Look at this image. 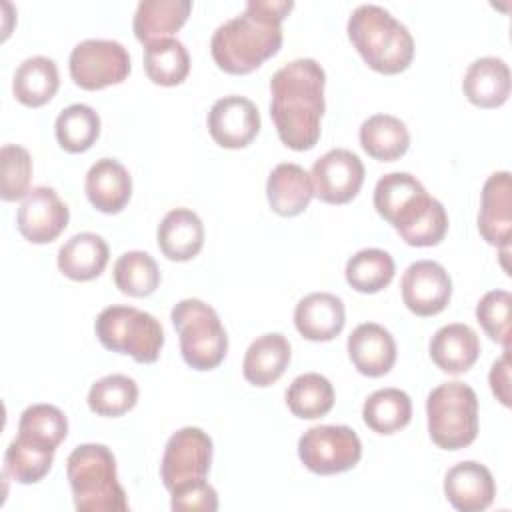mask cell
<instances>
[{"label": "cell", "instance_id": "cell-1", "mask_svg": "<svg viewBox=\"0 0 512 512\" xmlns=\"http://www.w3.org/2000/svg\"><path fill=\"white\" fill-rule=\"evenodd\" d=\"M326 72L314 58H298L270 80V116L276 132L292 150H310L320 138Z\"/></svg>", "mask_w": 512, "mask_h": 512}, {"label": "cell", "instance_id": "cell-2", "mask_svg": "<svg viewBox=\"0 0 512 512\" xmlns=\"http://www.w3.org/2000/svg\"><path fill=\"white\" fill-rule=\"evenodd\" d=\"M294 8L290 0H248L240 16L220 24L210 40V52L220 70L248 74L282 46V20Z\"/></svg>", "mask_w": 512, "mask_h": 512}, {"label": "cell", "instance_id": "cell-3", "mask_svg": "<svg viewBox=\"0 0 512 512\" xmlns=\"http://www.w3.org/2000/svg\"><path fill=\"white\" fill-rule=\"evenodd\" d=\"M348 38L362 60L380 74H400L414 58L408 28L376 4H362L350 14Z\"/></svg>", "mask_w": 512, "mask_h": 512}, {"label": "cell", "instance_id": "cell-4", "mask_svg": "<svg viewBox=\"0 0 512 512\" xmlns=\"http://www.w3.org/2000/svg\"><path fill=\"white\" fill-rule=\"evenodd\" d=\"M74 506L80 512H126V492L116 476V458L104 444H80L66 460Z\"/></svg>", "mask_w": 512, "mask_h": 512}, {"label": "cell", "instance_id": "cell-5", "mask_svg": "<svg viewBox=\"0 0 512 512\" xmlns=\"http://www.w3.org/2000/svg\"><path fill=\"white\" fill-rule=\"evenodd\" d=\"M428 434L438 448L460 450L478 436V398L464 382H444L426 398Z\"/></svg>", "mask_w": 512, "mask_h": 512}, {"label": "cell", "instance_id": "cell-6", "mask_svg": "<svg viewBox=\"0 0 512 512\" xmlns=\"http://www.w3.org/2000/svg\"><path fill=\"white\" fill-rule=\"evenodd\" d=\"M170 320L180 338L184 362L194 370L216 368L228 352V336L216 310L198 298L180 300Z\"/></svg>", "mask_w": 512, "mask_h": 512}, {"label": "cell", "instance_id": "cell-7", "mask_svg": "<svg viewBox=\"0 0 512 512\" xmlns=\"http://www.w3.org/2000/svg\"><path fill=\"white\" fill-rule=\"evenodd\" d=\"M96 336L106 350L130 354L140 364L158 360L164 346V330L160 322L132 306H108L94 324Z\"/></svg>", "mask_w": 512, "mask_h": 512}, {"label": "cell", "instance_id": "cell-8", "mask_svg": "<svg viewBox=\"0 0 512 512\" xmlns=\"http://www.w3.org/2000/svg\"><path fill=\"white\" fill-rule=\"evenodd\" d=\"M298 456L314 474H340L358 464L362 442L350 426H312L298 440Z\"/></svg>", "mask_w": 512, "mask_h": 512}, {"label": "cell", "instance_id": "cell-9", "mask_svg": "<svg viewBox=\"0 0 512 512\" xmlns=\"http://www.w3.org/2000/svg\"><path fill=\"white\" fill-rule=\"evenodd\" d=\"M212 462V440L196 428L186 426L170 436L160 462V478L168 492L206 480Z\"/></svg>", "mask_w": 512, "mask_h": 512}, {"label": "cell", "instance_id": "cell-10", "mask_svg": "<svg viewBox=\"0 0 512 512\" xmlns=\"http://www.w3.org/2000/svg\"><path fill=\"white\" fill-rule=\"evenodd\" d=\"M128 74V50L116 40H84L70 52V76L74 84L84 90H100L120 84Z\"/></svg>", "mask_w": 512, "mask_h": 512}, {"label": "cell", "instance_id": "cell-11", "mask_svg": "<svg viewBox=\"0 0 512 512\" xmlns=\"http://www.w3.org/2000/svg\"><path fill=\"white\" fill-rule=\"evenodd\" d=\"M310 178L314 196H318L322 202L346 204L362 188L364 164L354 152L334 148L314 162Z\"/></svg>", "mask_w": 512, "mask_h": 512}, {"label": "cell", "instance_id": "cell-12", "mask_svg": "<svg viewBox=\"0 0 512 512\" xmlns=\"http://www.w3.org/2000/svg\"><path fill=\"white\" fill-rule=\"evenodd\" d=\"M70 212L54 188H32L16 214L18 232L32 244H48L56 240L68 226Z\"/></svg>", "mask_w": 512, "mask_h": 512}, {"label": "cell", "instance_id": "cell-13", "mask_svg": "<svg viewBox=\"0 0 512 512\" xmlns=\"http://www.w3.org/2000/svg\"><path fill=\"white\" fill-rule=\"evenodd\" d=\"M402 300L416 316H434L442 312L452 296V280L442 264L418 260L410 264L400 282Z\"/></svg>", "mask_w": 512, "mask_h": 512}, {"label": "cell", "instance_id": "cell-14", "mask_svg": "<svg viewBox=\"0 0 512 512\" xmlns=\"http://www.w3.org/2000/svg\"><path fill=\"white\" fill-rule=\"evenodd\" d=\"M208 132L222 148H244L260 132V112L244 96H224L208 112Z\"/></svg>", "mask_w": 512, "mask_h": 512}, {"label": "cell", "instance_id": "cell-15", "mask_svg": "<svg viewBox=\"0 0 512 512\" xmlns=\"http://www.w3.org/2000/svg\"><path fill=\"white\" fill-rule=\"evenodd\" d=\"M478 230L482 238L500 246L510 248L512 238V180L510 172H494L482 186V202L478 212Z\"/></svg>", "mask_w": 512, "mask_h": 512}, {"label": "cell", "instance_id": "cell-16", "mask_svg": "<svg viewBox=\"0 0 512 512\" xmlns=\"http://www.w3.org/2000/svg\"><path fill=\"white\" fill-rule=\"evenodd\" d=\"M444 494L456 510L480 512L494 502L496 482L484 464L466 460L446 472Z\"/></svg>", "mask_w": 512, "mask_h": 512}, {"label": "cell", "instance_id": "cell-17", "mask_svg": "<svg viewBox=\"0 0 512 512\" xmlns=\"http://www.w3.org/2000/svg\"><path fill=\"white\" fill-rule=\"evenodd\" d=\"M392 226L410 246H436L446 236L448 214L436 198L424 192L396 216Z\"/></svg>", "mask_w": 512, "mask_h": 512}, {"label": "cell", "instance_id": "cell-18", "mask_svg": "<svg viewBox=\"0 0 512 512\" xmlns=\"http://www.w3.org/2000/svg\"><path fill=\"white\" fill-rule=\"evenodd\" d=\"M348 356L360 374L378 378L392 370L396 362V342L384 326L364 322L348 336Z\"/></svg>", "mask_w": 512, "mask_h": 512}, {"label": "cell", "instance_id": "cell-19", "mask_svg": "<svg viewBox=\"0 0 512 512\" xmlns=\"http://www.w3.org/2000/svg\"><path fill=\"white\" fill-rule=\"evenodd\" d=\"M294 324L306 340L328 342L336 338L346 324L344 304L330 292H312L296 304Z\"/></svg>", "mask_w": 512, "mask_h": 512}, {"label": "cell", "instance_id": "cell-20", "mask_svg": "<svg viewBox=\"0 0 512 512\" xmlns=\"http://www.w3.org/2000/svg\"><path fill=\"white\" fill-rule=\"evenodd\" d=\"M86 196L104 214H118L130 200L132 178L124 164L114 158L96 160L86 174Z\"/></svg>", "mask_w": 512, "mask_h": 512}, {"label": "cell", "instance_id": "cell-21", "mask_svg": "<svg viewBox=\"0 0 512 512\" xmlns=\"http://www.w3.org/2000/svg\"><path fill=\"white\" fill-rule=\"evenodd\" d=\"M156 238L160 252L168 260L186 262L204 246V224L196 212L174 208L158 224Z\"/></svg>", "mask_w": 512, "mask_h": 512}, {"label": "cell", "instance_id": "cell-22", "mask_svg": "<svg viewBox=\"0 0 512 512\" xmlns=\"http://www.w3.org/2000/svg\"><path fill=\"white\" fill-rule=\"evenodd\" d=\"M266 196L270 208L280 214V216H298L302 214L312 196V178L310 174L292 162H282L278 164L266 182Z\"/></svg>", "mask_w": 512, "mask_h": 512}, {"label": "cell", "instance_id": "cell-23", "mask_svg": "<svg viewBox=\"0 0 512 512\" xmlns=\"http://www.w3.org/2000/svg\"><path fill=\"white\" fill-rule=\"evenodd\" d=\"M466 98L478 108H498L510 96L508 64L494 56L474 60L462 80Z\"/></svg>", "mask_w": 512, "mask_h": 512}, {"label": "cell", "instance_id": "cell-24", "mask_svg": "<svg viewBox=\"0 0 512 512\" xmlns=\"http://www.w3.org/2000/svg\"><path fill=\"white\" fill-rule=\"evenodd\" d=\"M480 354V340L476 332L460 322L446 324L430 340L432 362L448 372L462 374L474 366Z\"/></svg>", "mask_w": 512, "mask_h": 512}, {"label": "cell", "instance_id": "cell-25", "mask_svg": "<svg viewBox=\"0 0 512 512\" xmlns=\"http://www.w3.org/2000/svg\"><path fill=\"white\" fill-rule=\"evenodd\" d=\"M108 244L94 232L74 234L58 250V270L76 282H86L100 276L108 264Z\"/></svg>", "mask_w": 512, "mask_h": 512}, {"label": "cell", "instance_id": "cell-26", "mask_svg": "<svg viewBox=\"0 0 512 512\" xmlns=\"http://www.w3.org/2000/svg\"><path fill=\"white\" fill-rule=\"evenodd\" d=\"M190 10V0H142L132 22L134 36L146 46L172 38L188 20Z\"/></svg>", "mask_w": 512, "mask_h": 512}, {"label": "cell", "instance_id": "cell-27", "mask_svg": "<svg viewBox=\"0 0 512 512\" xmlns=\"http://www.w3.org/2000/svg\"><path fill=\"white\" fill-rule=\"evenodd\" d=\"M290 362V342L278 332L258 336L246 350L242 362L244 378L260 388L274 384Z\"/></svg>", "mask_w": 512, "mask_h": 512}, {"label": "cell", "instance_id": "cell-28", "mask_svg": "<svg viewBox=\"0 0 512 512\" xmlns=\"http://www.w3.org/2000/svg\"><path fill=\"white\" fill-rule=\"evenodd\" d=\"M60 86L58 68L52 58L32 56L26 58L14 72L12 90L20 104L38 108L50 102Z\"/></svg>", "mask_w": 512, "mask_h": 512}, {"label": "cell", "instance_id": "cell-29", "mask_svg": "<svg viewBox=\"0 0 512 512\" xmlns=\"http://www.w3.org/2000/svg\"><path fill=\"white\" fill-rule=\"evenodd\" d=\"M360 146L376 160L394 162L406 154L410 146V132L400 118L374 114L360 126Z\"/></svg>", "mask_w": 512, "mask_h": 512}, {"label": "cell", "instance_id": "cell-30", "mask_svg": "<svg viewBox=\"0 0 512 512\" xmlns=\"http://www.w3.org/2000/svg\"><path fill=\"white\" fill-rule=\"evenodd\" d=\"M362 418L370 430L378 434H394L410 422L412 400L400 388L376 390L366 398Z\"/></svg>", "mask_w": 512, "mask_h": 512}, {"label": "cell", "instance_id": "cell-31", "mask_svg": "<svg viewBox=\"0 0 512 512\" xmlns=\"http://www.w3.org/2000/svg\"><path fill=\"white\" fill-rule=\"evenodd\" d=\"M144 72L160 86L182 84L190 72V56L176 38H164L144 48Z\"/></svg>", "mask_w": 512, "mask_h": 512}, {"label": "cell", "instance_id": "cell-32", "mask_svg": "<svg viewBox=\"0 0 512 512\" xmlns=\"http://www.w3.org/2000/svg\"><path fill=\"white\" fill-rule=\"evenodd\" d=\"M290 412L304 420L326 416L334 406V388L330 380L316 372L300 374L286 390Z\"/></svg>", "mask_w": 512, "mask_h": 512}, {"label": "cell", "instance_id": "cell-33", "mask_svg": "<svg viewBox=\"0 0 512 512\" xmlns=\"http://www.w3.org/2000/svg\"><path fill=\"white\" fill-rule=\"evenodd\" d=\"M56 140L70 152L80 154L92 148L100 136V116L86 104H70L56 118Z\"/></svg>", "mask_w": 512, "mask_h": 512}, {"label": "cell", "instance_id": "cell-34", "mask_svg": "<svg viewBox=\"0 0 512 512\" xmlns=\"http://www.w3.org/2000/svg\"><path fill=\"white\" fill-rule=\"evenodd\" d=\"M394 260L380 248H364L346 262V282L362 294H374L386 288L394 278Z\"/></svg>", "mask_w": 512, "mask_h": 512}, {"label": "cell", "instance_id": "cell-35", "mask_svg": "<svg viewBox=\"0 0 512 512\" xmlns=\"http://www.w3.org/2000/svg\"><path fill=\"white\" fill-rule=\"evenodd\" d=\"M68 434V420L64 412L52 404L28 406L18 422V438L54 450Z\"/></svg>", "mask_w": 512, "mask_h": 512}, {"label": "cell", "instance_id": "cell-36", "mask_svg": "<svg viewBox=\"0 0 512 512\" xmlns=\"http://www.w3.org/2000/svg\"><path fill=\"white\" fill-rule=\"evenodd\" d=\"M114 284L122 294L144 298L160 284V270L156 260L142 250L124 252L114 264Z\"/></svg>", "mask_w": 512, "mask_h": 512}, {"label": "cell", "instance_id": "cell-37", "mask_svg": "<svg viewBox=\"0 0 512 512\" xmlns=\"http://www.w3.org/2000/svg\"><path fill=\"white\" fill-rule=\"evenodd\" d=\"M138 386L124 374H110L90 386L88 406L98 416L116 418L136 406Z\"/></svg>", "mask_w": 512, "mask_h": 512}, {"label": "cell", "instance_id": "cell-38", "mask_svg": "<svg viewBox=\"0 0 512 512\" xmlns=\"http://www.w3.org/2000/svg\"><path fill=\"white\" fill-rule=\"evenodd\" d=\"M54 462V450L14 438L4 454V474L20 484L42 480Z\"/></svg>", "mask_w": 512, "mask_h": 512}, {"label": "cell", "instance_id": "cell-39", "mask_svg": "<svg viewBox=\"0 0 512 512\" xmlns=\"http://www.w3.org/2000/svg\"><path fill=\"white\" fill-rule=\"evenodd\" d=\"M422 192H426V188L416 176L408 172H390L376 182L374 208L386 222L392 224L394 218Z\"/></svg>", "mask_w": 512, "mask_h": 512}, {"label": "cell", "instance_id": "cell-40", "mask_svg": "<svg viewBox=\"0 0 512 512\" xmlns=\"http://www.w3.org/2000/svg\"><path fill=\"white\" fill-rule=\"evenodd\" d=\"M32 158L18 144H6L0 150V196L6 202L24 198L30 192Z\"/></svg>", "mask_w": 512, "mask_h": 512}, {"label": "cell", "instance_id": "cell-41", "mask_svg": "<svg viewBox=\"0 0 512 512\" xmlns=\"http://www.w3.org/2000/svg\"><path fill=\"white\" fill-rule=\"evenodd\" d=\"M510 308L508 290H490L476 304V318L484 332L504 348H510Z\"/></svg>", "mask_w": 512, "mask_h": 512}, {"label": "cell", "instance_id": "cell-42", "mask_svg": "<svg viewBox=\"0 0 512 512\" xmlns=\"http://www.w3.org/2000/svg\"><path fill=\"white\" fill-rule=\"evenodd\" d=\"M170 494H172V502H170L172 510H202V512L218 510V494L206 480L176 488Z\"/></svg>", "mask_w": 512, "mask_h": 512}, {"label": "cell", "instance_id": "cell-43", "mask_svg": "<svg viewBox=\"0 0 512 512\" xmlns=\"http://www.w3.org/2000/svg\"><path fill=\"white\" fill-rule=\"evenodd\" d=\"M490 388L504 406H510V348H504L502 356L492 364Z\"/></svg>", "mask_w": 512, "mask_h": 512}]
</instances>
